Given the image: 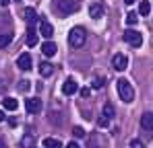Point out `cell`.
I'll return each mask as SVG.
<instances>
[{
    "label": "cell",
    "instance_id": "6da1fadb",
    "mask_svg": "<svg viewBox=\"0 0 153 148\" xmlns=\"http://www.w3.org/2000/svg\"><path fill=\"white\" fill-rule=\"evenodd\" d=\"M116 91H118V95H120V99L124 103H132L134 101V89H132L130 80H126V78L116 80Z\"/></svg>",
    "mask_w": 153,
    "mask_h": 148
},
{
    "label": "cell",
    "instance_id": "7a4b0ae2",
    "mask_svg": "<svg viewBox=\"0 0 153 148\" xmlns=\"http://www.w3.org/2000/svg\"><path fill=\"white\" fill-rule=\"evenodd\" d=\"M85 39H87V31L83 27H73L71 33H68V43L73 48H83L85 45Z\"/></svg>",
    "mask_w": 153,
    "mask_h": 148
},
{
    "label": "cell",
    "instance_id": "3957f363",
    "mask_svg": "<svg viewBox=\"0 0 153 148\" xmlns=\"http://www.w3.org/2000/svg\"><path fill=\"white\" fill-rule=\"evenodd\" d=\"M54 8L60 15H73V12L79 10V2L76 0H56L54 2Z\"/></svg>",
    "mask_w": 153,
    "mask_h": 148
},
{
    "label": "cell",
    "instance_id": "277c9868",
    "mask_svg": "<svg viewBox=\"0 0 153 148\" xmlns=\"http://www.w3.org/2000/svg\"><path fill=\"white\" fill-rule=\"evenodd\" d=\"M122 37H124V41H126L128 45H132V48H141V43H143L141 33H139V31H134V29H126Z\"/></svg>",
    "mask_w": 153,
    "mask_h": 148
},
{
    "label": "cell",
    "instance_id": "5b68a950",
    "mask_svg": "<svg viewBox=\"0 0 153 148\" xmlns=\"http://www.w3.org/2000/svg\"><path fill=\"white\" fill-rule=\"evenodd\" d=\"M76 91H79V82H76L75 78H66V80L62 82V95L71 97V95H75Z\"/></svg>",
    "mask_w": 153,
    "mask_h": 148
},
{
    "label": "cell",
    "instance_id": "8992f818",
    "mask_svg": "<svg viewBox=\"0 0 153 148\" xmlns=\"http://www.w3.org/2000/svg\"><path fill=\"white\" fill-rule=\"evenodd\" d=\"M112 66H114L116 70H120V72L126 70L128 68V58L124 56V53H116V56L112 58Z\"/></svg>",
    "mask_w": 153,
    "mask_h": 148
},
{
    "label": "cell",
    "instance_id": "52a82bcc",
    "mask_svg": "<svg viewBox=\"0 0 153 148\" xmlns=\"http://www.w3.org/2000/svg\"><path fill=\"white\" fill-rule=\"evenodd\" d=\"M25 109H27V113H39L42 111V101L35 97H29L25 101Z\"/></svg>",
    "mask_w": 153,
    "mask_h": 148
},
{
    "label": "cell",
    "instance_id": "ba28073f",
    "mask_svg": "<svg viewBox=\"0 0 153 148\" xmlns=\"http://www.w3.org/2000/svg\"><path fill=\"white\" fill-rule=\"evenodd\" d=\"M39 35H44L46 39H50L52 35H54V27H52L46 19H42V21H39Z\"/></svg>",
    "mask_w": 153,
    "mask_h": 148
},
{
    "label": "cell",
    "instance_id": "9c48e42d",
    "mask_svg": "<svg viewBox=\"0 0 153 148\" xmlns=\"http://www.w3.org/2000/svg\"><path fill=\"white\" fill-rule=\"evenodd\" d=\"M89 17H91V19H102L103 17V6L100 4V2L89 4Z\"/></svg>",
    "mask_w": 153,
    "mask_h": 148
},
{
    "label": "cell",
    "instance_id": "30bf717a",
    "mask_svg": "<svg viewBox=\"0 0 153 148\" xmlns=\"http://www.w3.org/2000/svg\"><path fill=\"white\" fill-rule=\"evenodd\" d=\"M17 66H19L21 70H31V56H29V53H21V56L17 58Z\"/></svg>",
    "mask_w": 153,
    "mask_h": 148
},
{
    "label": "cell",
    "instance_id": "8fae6325",
    "mask_svg": "<svg viewBox=\"0 0 153 148\" xmlns=\"http://www.w3.org/2000/svg\"><path fill=\"white\" fill-rule=\"evenodd\" d=\"M141 127L143 130H147V132H151L153 130V113H143V117H141Z\"/></svg>",
    "mask_w": 153,
    "mask_h": 148
},
{
    "label": "cell",
    "instance_id": "7c38bea8",
    "mask_svg": "<svg viewBox=\"0 0 153 148\" xmlns=\"http://www.w3.org/2000/svg\"><path fill=\"white\" fill-rule=\"evenodd\" d=\"M56 43L54 41H46V43H42V53L44 56H48V58H52V56H56Z\"/></svg>",
    "mask_w": 153,
    "mask_h": 148
},
{
    "label": "cell",
    "instance_id": "4fadbf2b",
    "mask_svg": "<svg viewBox=\"0 0 153 148\" xmlns=\"http://www.w3.org/2000/svg\"><path fill=\"white\" fill-rule=\"evenodd\" d=\"M23 15H25V21L29 23V27H33V23L37 21V12H35L31 6H27L25 10H23Z\"/></svg>",
    "mask_w": 153,
    "mask_h": 148
},
{
    "label": "cell",
    "instance_id": "5bb4252c",
    "mask_svg": "<svg viewBox=\"0 0 153 148\" xmlns=\"http://www.w3.org/2000/svg\"><path fill=\"white\" fill-rule=\"evenodd\" d=\"M2 107L8 109V111H15V109L19 107V101L13 99V97H4V99H2Z\"/></svg>",
    "mask_w": 153,
    "mask_h": 148
},
{
    "label": "cell",
    "instance_id": "9a60e30c",
    "mask_svg": "<svg viewBox=\"0 0 153 148\" xmlns=\"http://www.w3.org/2000/svg\"><path fill=\"white\" fill-rule=\"evenodd\" d=\"M42 146H44V148H62V142L56 140V138H44Z\"/></svg>",
    "mask_w": 153,
    "mask_h": 148
},
{
    "label": "cell",
    "instance_id": "2e32d148",
    "mask_svg": "<svg viewBox=\"0 0 153 148\" xmlns=\"http://www.w3.org/2000/svg\"><path fill=\"white\" fill-rule=\"evenodd\" d=\"M35 43H37V33H35V29H33V27H29V29H27V45H29V48H33Z\"/></svg>",
    "mask_w": 153,
    "mask_h": 148
},
{
    "label": "cell",
    "instance_id": "e0dca14e",
    "mask_svg": "<svg viewBox=\"0 0 153 148\" xmlns=\"http://www.w3.org/2000/svg\"><path fill=\"white\" fill-rule=\"evenodd\" d=\"M21 148H37L31 134H25V136H23V140H21Z\"/></svg>",
    "mask_w": 153,
    "mask_h": 148
},
{
    "label": "cell",
    "instance_id": "ac0fdd59",
    "mask_svg": "<svg viewBox=\"0 0 153 148\" xmlns=\"http://www.w3.org/2000/svg\"><path fill=\"white\" fill-rule=\"evenodd\" d=\"M52 72H54V66H52L50 62H42L39 64V74L42 76H50Z\"/></svg>",
    "mask_w": 153,
    "mask_h": 148
},
{
    "label": "cell",
    "instance_id": "d6986e66",
    "mask_svg": "<svg viewBox=\"0 0 153 148\" xmlns=\"http://www.w3.org/2000/svg\"><path fill=\"white\" fill-rule=\"evenodd\" d=\"M151 12V4H149V0H143L141 4H139V15L141 17H147Z\"/></svg>",
    "mask_w": 153,
    "mask_h": 148
},
{
    "label": "cell",
    "instance_id": "ffe728a7",
    "mask_svg": "<svg viewBox=\"0 0 153 148\" xmlns=\"http://www.w3.org/2000/svg\"><path fill=\"white\" fill-rule=\"evenodd\" d=\"M13 43V33H6V35H0V49L8 48Z\"/></svg>",
    "mask_w": 153,
    "mask_h": 148
},
{
    "label": "cell",
    "instance_id": "44dd1931",
    "mask_svg": "<svg viewBox=\"0 0 153 148\" xmlns=\"http://www.w3.org/2000/svg\"><path fill=\"white\" fill-rule=\"evenodd\" d=\"M103 117H105L108 122L114 117V105H112V103H105V105H103Z\"/></svg>",
    "mask_w": 153,
    "mask_h": 148
},
{
    "label": "cell",
    "instance_id": "7402d4cb",
    "mask_svg": "<svg viewBox=\"0 0 153 148\" xmlns=\"http://www.w3.org/2000/svg\"><path fill=\"white\" fill-rule=\"evenodd\" d=\"M137 21H139V15H137V12H128L126 15V23L128 25H137Z\"/></svg>",
    "mask_w": 153,
    "mask_h": 148
},
{
    "label": "cell",
    "instance_id": "603a6c76",
    "mask_svg": "<svg viewBox=\"0 0 153 148\" xmlns=\"http://www.w3.org/2000/svg\"><path fill=\"white\" fill-rule=\"evenodd\" d=\"M73 136H75V138H83V136H85V130H83L81 125H76L75 130H73Z\"/></svg>",
    "mask_w": 153,
    "mask_h": 148
},
{
    "label": "cell",
    "instance_id": "cb8c5ba5",
    "mask_svg": "<svg viewBox=\"0 0 153 148\" xmlns=\"http://www.w3.org/2000/svg\"><path fill=\"white\" fill-rule=\"evenodd\" d=\"M91 86H93V89H102V86H103V78H100V76H97V78L91 82Z\"/></svg>",
    "mask_w": 153,
    "mask_h": 148
},
{
    "label": "cell",
    "instance_id": "d4e9b609",
    "mask_svg": "<svg viewBox=\"0 0 153 148\" xmlns=\"http://www.w3.org/2000/svg\"><path fill=\"white\" fill-rule=\"evenodd\" d=\"M130 148H145V144H143L141 140H132V142H130Z\"/></svg>",
    "mask_w": 153,
    "mask_h": 148
},
{
    "label": "cell",
    "instance_id": "484cf974",
    "mask_svg": "<svg viewBox=\"0 0 153 148\" xmlns=\"http://www.w3.org/2000/svg\"><path fill=\"white\" fill-rule=\"evenodd\" d=\"M89 95H91V89H89V86H85V89H81V97H83V99H87Z\"/></svg>",
    "mask_w": 153,
    "mask_h": 148
},
{
    "label": "cell",
    "instance_id": "4316f807",
    "mask_svg": "<svg viewBox=\"0 0 153 148\" xmlns=\"http://www.w3.org/2000/svg\"><path fill=\"white\" fill-rule=\"evenodd\" d=\"M97 123H100V127H108V119H105V117H100V119H97Z\"/></svg>",
    "mask_w": 153,
    "mask_h": 148
},
{
    "label": "cell",
    "instance_id": "83f0119b",
    "mask_svg": "<svg viewBox=\"0 0 153 148\" xmlns=\"http://www.w3.org/2000/svg\"><path fill=\"white\" fill-rule=\"evenodd\" d=\"M19 89H21V91H27V89H29V80H23V82L19 84Z\"/></svg>",
    "mask_w": 153,
    "mask_h": 148
},
{
    "label": "cell",
    "instance_id": "f1b7e54d",
    "mask_svg": "<svg viewBox=\"0 0 153 148\" xmlns=\"http://www.w3.org/2000/svg\"><path fill=\"white\" fill-rule=\"evenodd\" d=\"M66 148H81V146H79V144H76V142H73V140H71V142H68V144H66Z\"/></svg>",
    "mask_w": 153,
    "mask_h": 148
},
{
    "label": "cell",
    "instance_id": "f546056e",
    "mask_svg": "<svg viewBox=\"0 0 153 148\" xmlns=\"http://www.w3.org/2000/svg\"><path fill=\"white\" fill-rule=\"evenodd\" d=\"M8 2H10V0H0V6H6Z\"/></svg>",
    "mask_w": 153,
    "mask_h": 148
},
{
    "label": "cell",
    "instance_id": "4dcf8cb0",
    "mask_svg": "<svg viewBox=\"0 0 153 148\" xmlns=\"http://www.w3.org/2000/svg\"><path fill=\"white\" fill-rule=\"evenodd\" d=\"M0 122H4V113H2V109H0Z\"/></svg>",
    "mask_w": 153,
    "mask_h": 148
},
{
    "label": "cell",
    "instance_id": "1f68e13d",
    "mask_svg": "<svg viewBox=\"0 0 153 148\" xmlns=\"http://www.w3.org/2000/svg\"><path fill=\"white\" fill-rule=\"evenodd\" d=\"M132 2H134V0H124V4H132Z\"/></svg>",
    "mask_w": 153,
    "mask_h": 148
},
{
    "label": "cell",
    "instance_id": "d6a6232c",
    "mask_svg": "<svg viewBox=\"0 0 153 148\" xmlns=\"http://www.w3.org/2000/svg\"><path fill=\"white\" fill-rule=\"evenodd\" d=\"M0 148H6V144H4V142H0Z\"/></svg>",
    "mask_w": 153,
    "mask_h": 148
}]
</instances>
